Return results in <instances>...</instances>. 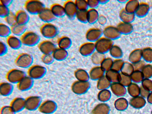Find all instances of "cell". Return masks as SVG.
<instances>
[{
    "instance_id": "obj_22",
    "label": "cell",
    "mask_w": 152,
    "mask_h": 114,
    "mask_svg": "<svg viewBox=\"0 0 152 114\" xmlns=\"http://www.w3.org/2000/svg\"><path fill=\"white\" fill-rule=\"evenodd\" d=\"M50 9L56 18H62L65 15L63 5L60 4H53L51 6Z\"/></svg>"
},
{
    "instance_id": "obj_45",
    "label": "cell",
    "mask_w": 152,
    "mask_h": 114,
    "mask_svg": "<svg viewBox=\"0 0 152 114\" xmlns=\"http://www.w3.org/2000/svg\"><path fill=\"white\" fill-rule=\"evenodd\" d=\"M118 1L120 3H123L125 2L126 1L125 0H118Z\"/></svg>"
},
{
    "instance_id": "obj_32",
    "label": "cell",
    "mask_w": 152,
    "mask_h": 114,
    "mask_svg": "<svg viewBox=\"0 0 152 114\" xmlns=\"http://www.w3.org/2000/svg\"><path fill=\"white\" fill-rule=\"evenodd\" d=\"M87 11L78 10L75 18L81 23H88Z\"/></svg>"
},
{
    "instance_id": "obj_34",
    "label": "cell",
    "mask_w": 152,
    "mask_h": 114,
    "mask_svg": "<svg viewBox=\"0 0 152 114\" xmlns=\"http://www.w3.org/2000/svg\"><path fill=\"white\" fill-rule=\"evenodd\" d=\"M75 2L78 10L87 11L89 9L87 0H76Z\"/></svg>"
},
{
    "instance_id": "obj_27",
    "label": "cell",
    "mask_w": 152,
    "mask_h": 114,
    "mask_svg": "<svg viewBox=\"0 0 152 114\" xmlns=\"http://www.w3.org/2000/svg\"><path fill=\"white\" fill-rule=\"evenodd\" d=\"M108 52L111 57L115 59L120 58L123 55L121 48L118 45L114 44L112 46Z\"/></svg>"
},
{
    "instance_id": "obj_42",
    "label": "cell",
    "mask_w": 152,
    "mask_h": 114,
    "mask_svg": "<svg viewBox=\"0 0 152 114\" xmlns=\"http://www.w3.org/2000/svg\"><path fill=\"white\" fill-rule=\"evenodd\" d=\"M97 22L100 25H104L106 24L107 22V19L105 16L103 15H99Z\"/></svg>"
},
{
    "instance_id": "obj_3",
    "label": "cell",
    "mask_w": 152,
    "mask_h": 114,
    "mask_svg": "<svg viewBox=\"0 0 152 114\" xmlns=\"http://www.w3.org/2000/svg\"><path fill=\"white\" fill-rule=\"evenodd\" d=\"M41 35L44 37L51 39L55 37L58 34L57 27L51 23H45L40 28Z\"/></svg>"
},
{
    "instance_id": "obj_2",
    "label": "cell",
    "mask_w": 152,
    "mask_h": 114,
    "mask_svg": "<svg viewBox=\"0 0 152 114\" xmlns=\"http://www.w3.org/2000/svg\"><path fill=\"white\" fill-rule=\"evenodd\" d=\"M26 11L32 15H38L45 7L44 3L37 0H28L26 1L24 5Z\"/></svg>"
},
{
    "instance_id": "obj_10",
    "label": "cell",
    "mask_w": 152,
    "mask_h": 114,
    "mask_svg": "<svg viewBox=\"0 0 152 114\" xmlns=\"http://www.w3.org/2000/svg\"><path fill=\"white\" fill-rule=\"evenodd\" d=\"M103 36L113 41L120 37L121 34L116 26L109 25L105 27L102 30Z\"/></svg>"
},
{
    "instance_id": "obj_35",
    "label": "cell",
    "mask_w": 152,
    "mask_h": 114,
    "mask_svg": "<svg viewBox=\"0 0 152 114\" xmlns=\"http://www.w3.org/2000/svg\"><path fill=\"white\" fill-rule=\"evenodd\" d=\"M41 60L43 63L47 65L52 64L55 60L52 54H42Z\"/></svg>"
},
{
    "instance_id": "obj_8",
    "label": "cell",
    "mask_w": 152,
    "mask_h": 114,
    "mask_svg": "<svg viewBox=\"0 0 152 114\" xmlns=\"http://www.w3.org/2000/svg\"><path fill=\"white\" fill-rule=\"evenodd\" d=\"M42 102L41 97L39 96H29L25 99V109L30 111L38 110Z\"/></svg>"
},
{
    "instance_id": "obj_44",
    "label": "cell",
    "mask_w": 152,
    "mask_h": 114,
    "mask_svg": "<svg viewBox=\"0 0 152 114\" xmlns=\"http://www.w3.org/2000/svg\"><path fill=\"white\" fill-rule=\"evenodd\" d=\"M109 1L108 0H99L100 4H105L107 3Z\"/></svg>"
},
{
    "instance_id": "obj_37",
    "label": "cell",
    "mask_w": 152,
    "mask_h": 114,
    "mask_svg": "<svg viewBox=\"0 0 152 114\" xmlns=\"http://www.w3.org/2000/svg\"><path fill=\"white\" fill-rule=\"evenodd\" d=\"M16 113L10 105L4 106L1 109L0 114H16Z\"/></svg>"
},
{
    "instance_id": "obj_5",
    "label": "cell",
    "mask_w": 152,
    "mask_h": 114,
    "mask_svg": "<svg viewBox=\"0 0 152 114\" xmlns=\"http://www.w3.org/2000/svg\"><path fill=\"white\" fill-rule=\"evenodd\" d=\"M96 51L105 54L108 52L114 44L113 41L102 36L94 42Z\"/></svg>"
},
{
    "instance_id": "obj_20",
    "label": "cell",
    "mask_w": 152,
    "mask_h": 114,
    "mask_svg": "<svg viewBox=\"0 0 152 114\" xmlns=\"http://www.w3.org/2000/svg\"><path fill=\"white\" fill-rule=\"evenodd\" d=\"M8 46L14 50H18L20 48L22 45L20 39L14 35H10L7 39Z\"/></svg>"
},
{
    "instance_id": "obj_11",
    "label": "cell",
    "mask_w": 152,
    "mask_h": 114,
    "mask_svg": "<svg viewBox=\"0 0 152 114\" xmlns=\"http://www.w3.org/2000/svg\"><path fill=\"white\" fill-rule=\"evenodd\" d=\"M63 5L65 15L70 19H72L75 18L78 10L75 1L70 0L66 1Z\"/></svg>"
},
{
    "instance_id": "obj_28",
    "label": "cell",
    "mask_w": 152,
    "mask_h": 114,
    "mask_svg": "<svg viewBox=\"0 0 152 114\" xmlns=\"http://www.w3.org/2000/svg\"><path fill=\"white\" fill-rule=\"evenodd\" d=\"M119 17L122 22L130 23L134 16V13L129 12L124 9L120 11Z\"/></svg>"
},
{
    "instance_id": "obj_26",
    "label": "cell",
    "mask_w": 152,
    "mask_h": 114,
    "mask_svg": "<svg viewBox=\"0 0 152 114\" xmlns=\"http://www.w3.org/2000/svg\"><path fill=\"white\" fill-rule=\"evenodd\" d=\"M116 27L121 34H127L132 31V27L129 23L121 21L118 23Z\"/></svg>"
},
{
    "instance_id": "obj_6",
    "label": "cell",
    "mask_w": 152,
    "mask_h": 114,
    "mask_svg": "<svg viewBox=\"0 0 152 114\" xmlns=\"http://www.w3.org/2000/svg\"><path fill=\"white\" fill-rule=\"evenodd\" d=\"M47 69L44 66L40 65H32L27 71V75L34 80L42 78L46 75Z\"/></svg>"
},
{
    "instance_id": "obj_7",
    "label": "cell",
    "mask_w": 152,
    "mask_h": 114,
    "mask_svg": "<svg viewBox=\"0 0 152 114\" xmlns=\"http://www.w3.org/2000/svg\"><path fill=\"white\" fill-rule=\"evenodd\" d=\"M26 75L23 70L14 68L11 69L7 72L6 78L7 81L11 83L17 84Z\"/></svg>"
},
{
    "instance_id": "obj_17",
    "label": "cell",
    "mask_w": 152,
    "mask_h": 114,
    "mask_svg": "<svg viewBox=\"0 0 152 114\" xmlns=\"http://www.w3.org/2000/svg\"><path fill=\"white\" fill-rule=\"evenodd\" d=\"M10 105L16 113L20 112L25 109V99L16 97L12 100Z\"/></svg>"
},
{
    "instance_id": "obj_4",
    "label": "cell",
    "mask_w": 152,
    "mask_h": 114,
    "mask_svg": "<svg viewBox=\"0 0 152 114\" xmlns=\"http://www.w3.org/2000/svg\"><path fill=\"white\" fill-rule=\"evenodd\" d=\"M34 61L33 56L30 54L23 53L19 54L15 61V65L21 68H29L32 65Z\"/></svg>"
},
{
    "instance_id": "obj_38",
    "label": "cell",
    "mask_w": 152,
    "mask_h": 114,
    "mask_svg": "<svg viewBox=\"0 0 152 114\" xmlns=\"http://www.w3.org/2000/svg\"><path fill=\"white\" fill-rule=\"evenodd\" d=\"M10 12L8 7L0 4V16L1 18H4Z\"/></svg>"
},
{
    "instance_id": "obj_43",
    "label": "cell",
    "mask_w": 152,
    "mask_h": 114,
    "mask_svg": "<svg viewBox=\"0 0 152 114\" xmlns=\"http://www.w3.org/2000/svg\"><path fill=\"white\" fill-rule=\"evenodd\" d=\"M12 0H0V4L8 7L12 3Z\"/></svg>"
},
{
    "instance_id": "obj_40",
    "label": "cell",
    "mask_w": 152,
    "mask_h": 114,
    "mask_svg": "<svg viewBox=\"0 0 152 114\" xmlns=\"http://www.w3.org/2000/svg\"><path fill=\"white\" fill-rule=\"evenodd\" d=\"M87 1L89 9H96L100 4L99 0H88Z\"/></svg>"
},
{
    "instance_id": "obj_30",
    "label": "cell",
    "mask_w": 152,
    "mask_h": 114,
    "mask_svg": "<svg viewBox=\"0 0 152 114\" xmlns=\"http://www.w3.org/2000/svg\"><path fill=\"white\" fill-rule=\"evenodd\" d=\"M10 27L3 23H0V36L2 37H8L11 34Z\"/></svg>"
},
{
    "instance_id": "obj_33",
    "label": "cell",
    "mask_w": 152,
    "mask_h": 114,
    "mask_svg": "<svg viewBox=\"0 0 152 114\" xmlns=\"http://www.w3.org/2000/svg\"><path fill=\"white\" fill-rule=\"evenodd\" d=\"M4 19L7 25L10 26L16 23L15 14L11 11Z\"/></svg>"
},
{
    "instance_id": "obj_39",
    "label": "cell",
    "mask_w": 152,
    "mask_h": 114,
    "mask_svg": "<svg viewBox=\"0 0 152 114\" xmlns=\"http://www.w3.org/2000/svg\"><path fill=\"white\" fill-rule=\"evenodd\" d=\"M147 8H148V5L146 4H142L140 5H139L135 12H136V13H137L140 11V12L137 15H144L146 14L148 10H145V9Z\"/></svg>"
},
{
    "instance_id": "obj_31",
    "label": "cell",
    "mask_w": 152,
    "mask_h": 114,
    "mask_svg": "<svg viewBox=\"0 0 152 114\" xmlns=\"http://www.w3.org/2000/svg\"><path fill=\"white\" fill-rule=\"evenodd\" d=\"M113 61L111 58L105 57L100 66L104 71H106L112 69Z\"/></svg>"
},
{
    "instance_id": "obj_29",
    "label": "cell",
    "mask_w": 152,
    "mask_h": 114,
    "mask_svg": "<svg viewBox=\"0 0 152 114\" xmlns=\"http://www.w3.org/2000/svg\"><path fill=\"white\" fill-rule=\"evenodd\" d=\"M92 62L97 66L100 65L102 61L105 57L104 54L96 51L94 52L91 56Z\"/></svg>"
},
{
    "instance_id": "obj_19",
    "label": "cell",
    "mask_w": 152,
    "mask_h": 114,
    "mask_svg": "<svg viewBox=\"0 0 152 114\" xmlns=\"http://www.w3.org/2000/svg\"><path fill=\"white\" fill-rule=\"evenodd\" d=\"M14 89L13 84L8 81L3 82L0 84V94L4 96H7L12 93Z\"/></svg>"
},
{
    "instance_id": "obj_23",
    "label": "cell",
    "mask_w": 152,
    "mask_h": 114,
    "mask_svg": "<svg viewBox=\"0 0 152 114\" xmlns=\"http://www.w3.org/2000/svg\"><path fill=\"white\" fill-rule=\"evenodd\" d=\"M57 44L58 47L67 50L71 46L72 42L69 37L64 36L60 37L58 39Z\"/></svg>"
},
{
    "instance_id": "obj_18",
    "label": "cell",
    "mask_w": 152,
    "mask_h": 114,
    "mask_svg": "<svg viewBox=\"0 0 152 114\" xmlns=\"http://www.w3.org/2000/svg\"><path fill=\"white\" fill-rule=\"evenodd\" d=\"M16 23L21 25H26L30 20V16L26 11L20 10L15 13Z\"/></svg>"
},
{
    "instance_id": "obj_21",
    "label": "cell",
    "mask_w": 152,
    "mask_h": 114,
    "mask_svg": "<svg viewBox=\"0 0 152 114\" xmlns=\"http://www.w3.org/2000/svg\"><path fill=\"white\" fill-rule=\"evenodd\" d=\"M52 55L55 60L61 61L66 58L68 53L67 50L57 47L54 50Z\"/></svg>"
},
{
    "instance_id": "obj_13",
    "label": "cell",
    "mask_w": 152,
    "mask_h": 114,
    "mask_svg": "<svg viewBox=\"0 0 152 114\" xmlns=\"http://www.w3.org/2000/svg\"><path fill=\"white\" fill-rule=\"evenodd\" d=\"M56 48L55 44L49 40H44L38 45V48L42 54H52Z\"/></svg>"
},
{
    "instance_id": "obj_12",
    "label": "cell",
    "mask_w": 152,
    "mask_h": 114,
    "mask_svg": "<svg viewBox=\"0 0 152 114\" xmlns=\"http://www.w3.org/2000/svg\"><path fill=\"white\" fill-rule=\"evenodd\" d=\"M103 36L102 30L99 28H90L86 31L85 38L88 41L95 42Z\"/></svg>"
},
{
    "instance_id": "obj_24",
    "label": "cell",
    "mask_w": 152,
    "mask_h": 114,
    "mask_svg": "<svg viewBox=\"0 0 152 114\" xmlns=\"http://www.w3.org/2000/svg\"><path fill=\"white\" fill-rule=\"evenodd\" d=\"M87 22L93 24L97 22L99 15L96 9H89L87 11Z\"/></svg>"
},
{
    "instance_id": "obj_16",
    "label": "cell",
    "mask_w": 152,
    "mask_h": 114,
    "mask_svg": "<svg viewBox=\"0 0 152 114\" xmlns=\"http://www.w3.org/2000/svg\"><path fill=\"white\" fill-rule=\"evenodd\" d=\"M37 15L39 19L45 23H51L56 18L53 14L50 8L46 7Z\"/></svg>"
},
{
    "instance_id": "obj_36",
    "label": "cell",
    "mask_w": 152,
    "mask_h": 114,
    "mask_svg": "<svg viewBox=\"0 0 152 114\" xmlns=\"http://www.w3.org/2000/svg\"><path fill=\"white\" fill-rule=\"evenodd\" d=\"M123 64L122 61L120 58L115 59L113 61L111 69L118 72L121 69Z\"/></svg>"
},
{
    "instance_id": "obj_9",
    "label": "cell",
    "mask_w": 152,
    "mask_h": 114,
    "mask_svg": "<svg viewBox=\"0 0 152 114\" xmlns=\"http://www.w3.org/2000/svg\"><path fill=\"white\" fill-rule=\"evenodd\" d=\"M57 108L56 103L52 100H47L42 102L38 110L44 114H52L54 113Z\"/></svg>"
},
{
    "instance_id": "obj_14",
    "label": "cell",
    "mask_w": 152,
    "mask_h": 114,
    "mask_svg": "<svg viewBox=\"0 0 152 114\" xmlns=\"http://www.w3.org/2000/svg\"><path fill=\"white\" fill-rule=\"evenodd\" d=\"M78 50L80 53L83 56H91L96 51L94 43L88 41L84 42L80 46Z\"/></svg>"
},
{
    "instance_id": "obj_41",
    "label": "cell",
    "mask_w": 152,
    "mask_h": 114,
    "mask_svg": "<svg viewBox=\"0 0 152 114\" xmlns=\"http://www.w3.org/2000/svg\"><path fill=\"white\" fill-rule=\"evenodd\" d=\"M8 52V48L7 45L4 42H0V56H3Z\"/></svg>"
},
{
    "instance_id": "obj_1",
    "label": "cell",
    "mask_w": 152,
    "mask_h": 114,
    "mask_svg": "<svg viewBox=\"0 0 152 114\" xmlns=\"http://www.w3.org/2000/svg\"><path fill=\"white\" fill-rule=\"evenodd\" d=\"M20 39L23 45L28 47H33L39 43L41 39L37 34L30 31H26L21 36Z\"/></svg>"
},
{
    "instance_id": "obj_25",
    "label": "cell",
    "mask_w": 152,
    "mask_h": 114,
    "mask_svg": "<svg viewBox=\"0 0 152 114\" xmlns=\"http://www.w3.org/2000/svg\"><path fill=\"white\" fill-rule=\"evenodd\" d=\"M11 33L14 35L22 36L26 31V25H21L16 23L10 26Z\"/></svg>"
},
{
    "instance_id": "obj_15",
    "label": "cell",
    "mask_w": 152,
    "mask_h": 114,
    "mask_svg": "<svg viewBox=\"0 0 152 114\" xmlns=\"http://www.w3.org/2000/svg\"><path fill=\"white\" fill-rule=\"evenodd\" d=\"M34 80L28 75L24 77L17 84L18 90L25 91L30 90L33 87Z\"/></svg>"
}]
</instances>
